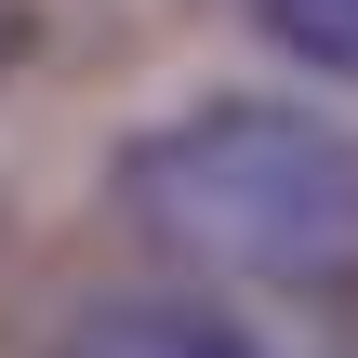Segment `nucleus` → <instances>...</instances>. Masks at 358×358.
Here are the masks:
<instances>
[{
    "label": "nucleus",
    "instance_id": "7ed1b4c3",
    "mask_svg": "<svg viewBox=\"0 0 358 358\" xmlns=\"http://www.w3.org/2000/svg\"><path fill=\"white\" fill-rule=\"evenodd\" d=\"M292 66H319V80H358V0H239Z\"/></svg>",
    "mask_w": 358,
    "mask_h": 358
},
{
    "label": "nucleus",
    "instance_id": "20e7f679",
    "mask_svg": "<svg viewBox=\"0 0 358 358\" xmlns=\"http://www.w3.org/2000/svg\"><path fill=\"white\" fill-rule=\"evenodd\" d=\"M13 40H27V0H0V66H13Z\"/></svg>",
    "mask_w": 358,
    "mask_h": 358
},
{
    "label": "nucleus",
    "instance_id": "f257e3e1",
    "mask_svg": "<svg viewBox=\"0 0 358 358\" xmlns=\"http://www.w3.org/2000/svg\"><path fill=\"white\" fill-rule=\"evenodd\" d=\"M120 213L199 279H345L358 266V133L279 93L186 106L120 146Z\"/></svg>",
    "mask_w": 358,
    "mask_h": 358
},
{
    "label": "nucleus",
    "instance_id": "f03ea898",
    "mask_svg": "<svg viewBox=\"0 0 358 358\" xmlns=\"http://www.w3.org/2000/svg\"><path fill=\"white\" fill-rule=\"evenodd\" d=\"M53 358H266V345H252L239 319H213V306H159V292H133V306H93Z\"/></svg>",
    "mask_w": 358,
    "mask_h": 358
}]
</instances>
